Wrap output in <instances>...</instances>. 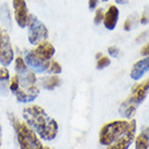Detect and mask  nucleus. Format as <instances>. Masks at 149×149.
<instances>
[{
    "label": "nucleus",
    "mask_w": 149,
    "mask_h": 149,
    "mask_svg": "<svg viewBox=\"0 0 149 149\" xmlns=\"http://www.w3.org/2000/svg\"><path fill=\"white\" fill-rule=\"evenodd\" d=\"M23 118L25 123L32 127L42 141H54L57 137L59 125L54 119L48 116L40 106H31L23 109Z\"/></svg>",
    "instance_id": "obj_1"
},
{
    "label": "nucleus",
    "mask_w": 149,
    "mask_h": 149,
    "mask_svg": "<svg viewBox=\"0 0 149 149\" xmlns=\"http://www.w3.org/2000/svg\"><path fill=\"white\" fill-rule=\"evenodd\" d=\"M9 120L17 133V143L20 149H40L42 147V141L32 127L25 122H21L13 113H9Z\"/></svg>",
    "instance_id": "obj_2"
},
{
    "label": "nucleus",
    "mask_w": 149,
    "mask_h": 149,
    "mask_svg": "<svg viewBox=\"0 0 149 149\" xmlns=\"http://www.w3.org/2000/svg\"><path fill=\"white\" fill-rule=\"evenodd\" d=\"M127 126L128 121L126 120H116L104 124L100 128L99 143L106 147L110 146L124 135Z\"/></svg>",
    "instance_id": "obj_3"
},
{
    "label": "nucleus",
    "mask_w": 149,
    "mask_h": 149,
    "mask_svg": "<svg viewBox=\"0 0 149 149\" xmlns=\"http://www.w3.org/2000/svg\"><path fill=\"white\" fill-rule=\"evenodd\" d=\"M29 42L32 45H38L48 38V29L40 20L34 15H29Z\"/></svg>",
    "instance_id": "obj_4"
},
{
    "label": "nucleus",
    "mask_w": 149,
    "mask_h": 149,
    "mask_svg": "<svg viewBox=\"0 0 149 149\" xmlns=\"http://www.w3.org/2000/svg\"><path fill=\"white\" fill-rule=\"evenodd\" d=\"M135 137H136V121L135 119H132L128 122V126L124 135L119 141L108 146L107 149H128V147L134 143Z\"/></svg>",
    "instance_id": "obj_5"
},
{
    "label": "nucleus",
    "mask_w": 149,
    "mask_h": 149,
    "mask_svg": "<svg viewBox=\"0 0 149 149\" xmlns=\"http://www.w3.org/2000/svg\"><path fill=\"white\" fill-rule=\"evenodd\" d=\"M14 52H13L11 40L6 31L0 32V63L3 66L9 65L12 62Z\"/></svg>",
    "instance_id": "obj_6"
},
{
    "label": "nucleus",
    "mask_w": 149,
    "mask_h": 149,
    "mask_svg": "<svg viewBox=\"0 0 149 149\" xmlns=\"http://www.w3.org/2000/svg\"><path fill=\"white\" fill-rule=\"evenodd\" d=\"M13 8H14V17L17 25L24 29L27 26L29 22V12H27V6L25 0H12Z\"/></svg>",
    "instance_id": "obj_7"
},
{
    "label": "nucleus",
    "mask_w": 149,
    "mask_h": 149,
    "mask_svg": "<svg viewBox=\"0 0 149 149\" xmlns=\"http://www.w3.org/2000/svg\"><path fill=\"white\" fill-rule=\"evenodd\" d=\"M25 63L34 71V73H42L47 72L49 68L50 61H42L40 59H38L34 51H29V54L25 56Z\"/></svg>",
    "instance_id": "obj_8"
},
{
    "label": "nucleus",
    "mask_w": 149,
    "mask_h": 149,
    "mask_svg": "<svg viewBox=\"0 0 149 149\" xmlns=\"http://www.w3.org/2000/svg\"><path fill=\"white\" fill-rule=\"evenodd\" d=\"M14 94H15V98L19 102L29 104V102H32L37 98L39 95V89L35 85H33V86H29L27 88L17 89Z\"/></svg>",
    "instance_id": "obj_9"
},
{
    "label": "nucleus",
    "mask_w": 149,
    "mask_h": 149,
    "mask_svg": "<svg viewBox=\"0 0 149 149\" xmlns=\"http://www.w3.org/2000/svg\"><path fill=\"white\" fill-rule=\"evenodd\" d=\"M35 56L38 59H40L42 61H49L56 54V48L54 47L52 44L48 42H42L38 44L37 47L33 50Z\"/></svg>",
    "instance_id": "obj_10"
},
{
    "label": "nucleus",
    "mask_w": 149,
    "mask_h": 149,
    "mask_svg": "<svg viewBox=\"0 0 149 149\" xmlns=\"http://www.w3.org/2000/svg\"><path fill=\"white\" fill-rule=\"evenodd\" d=\"M149 93V79L143 81L141 83L134 85L131 91V97L136 101L137 104H141Z\"/></svg>",
    "instance_id": "obj_11"
},
{
    "label": "nucleus",
    "mask_w": 149,
    "mask_h": 149,
    "mask_svg": "<svg viewBox=\"0 0 149 149\" xmlns=\"http://www.w3.org/2000/svg\"><path fill=\"white\" fill-rule=\"evenodd\" d=\"M149 71V57L141 59L139 61H137L136 63H134L131 69L130 75L133 79L138 81L141 79L144 75Z\"/></svg>",
    "instance_id": "obj_12"
},
{
    "label": "nucleus",
    "mask_w": 149,
    "mask_h": 149,
    "mask_svg": "<svg viewBox=\"0 0 149 149\" xmlns=\"http://www.w3.org/2000/svg\"><path fill=\"white\" fill-rule=\"evenodd\" d=\"M137 106H138V104H137L136 101L133 99L131 96H128L127 98L121 104L120 109H119V113L124 119L131 120V119H133V116H134L135 112H136Z\"/></svg>",
    "instance_id": "obj_13"
},
{
    "label": "nucleus",
    "mask_w": 149,
    "mask_h": 149,
    "mask_svg": "<svg viewBox=\"0 0 149 149\" xmlns=\"http://www.w3.org/2000/svg\"><path fill=\"white\" fill-rule=\"evenodd\" d=\"M119 15H120V12H119V9L116 6H110L109 9L107 10V12L104 13V27L109 31H112V29H116V23H118V20H119Z\"/></svg>",
    "instance_id": "obj_14"
},
{
    "label": "nucleus",
    "mask_w": 149,
    "mask_h": 149,
    "mask_svg": "<svg viewBox=\"0 0 149 149\" xmlns=\"http://www.w3.org/2000/svg\"><path fill=\"white\" fill-rule=\"evenodd\" d=\"M19 83L22 88H27L29 86H33L36 83V75L33 71H25L24 73L17 75Z\"/></svg>",
    "instance_id": "obj_15"
},
{
    "label": "nucleus",
    "mask_w": 149,
    "mask_h": 149,
    "mask_svg": "<svg viewBox=\"0 0 149 149\" xmlns=\"http://www.w3.org/2000/svg\"><path fill=\"white\" fill-rule=\"evenodd\" d=\"M39 83L42 85V87H44L47 91H52L56 87H58L61 84V79L57 75H51V76H46L40 79Z\"/></svg>",
    "instance_id": "obj_16"
},
{
    "label": "nucleus",
    "mask_w": 149,
    "mask_h": 149,
    "mask_svg": "<svg viewBox=\"0 0 149 149\" xmlns=\"http://www.w3.org/2000/svg\"><path fill=\"white\" fill-rule=\"evenodd\" d=\"M0 21H1L2 25L6 29H11L12 22H11V15H10V10H9L8 3H3L0 7Z\"/></svg>",
    "instance_id": "obj_17"
},
{
    "label": "nucleus",
    "mask_w": 149,
    "mask_h": 149,
    "mask_svg": "<svg viewBox=\"0 0 149 149\" xmlns=\"http://www.w3.org/2000/svg\"><path fill=\"white\" fill-rule=\"evenodd\" d=\"M134 143H135V149H149V137L144 133L137 135L134 139Z\"/></svg>",
    "instance_id": "obj_18"
},
{
    "label": "nucleus",
    "mask_w": 149,
    "mask_h": 149,
    "mask_svg": "<svg viewBox=\"0 0 149 149\" xmlns=\"http://www.w3.org/2000/svg\"><path fill=\"white\" fill-rule=\"evenodd\" d=\"M139 20V17L137 15V13H133L131 15H128L126 21L124 23V29L125 31H131V29L137 24V22Z\"/></svg>",
    "instance_id": "obj_19"
},
{
    "label": "nucleus",
    "mask_w": 149,
    "mask_h": 149,
    "mask_svg": "<svg viewBox=\"0 0 149 149\" xmlns=\"http://www.w3.org/2000/svg\"><path fill=\"white\" fill-rule=\"evenodd\" d=\"M47 72L51 73L52 75H57V74H59V73H61V72H62V66L60 65V63H59L58 61L52 60V61H50L49 68H48Z\"/></svg>",
    "instance_id": "obj_20"
},
{
    "label": "nucleus",
    "mask_w": 149,
    "mask_h": 149,
    "mask_svg": "<svg viewBox=\"0 0 149 149\" xmlns=\"http://www.w3.org/2000/svg\"><path fill=\"white\" fill-rule=\"evenodd\" d=\"M15 71H17V75L24 73L25 71H27V68H26V63L21 57H17L15 59Z\"/></svg>",
    "instance_id": "obj_21"
},
{
    "label": "nucleus",
    "mask_w": 149,
    "mask_h": 149,
    "mask_svg": "<svg viewBox=\"0 0 149 149\" xmlns=\"http://www.w3.org/2000/svg\"><path fill=\"white\" fill-rule=\"evenodd\" d=\"M110 63H111L110 58H109V57H106V56H102V57H100V58L97 60L96 68H97L98 70H102V69L110 65Z\"/></svg>",
    "instance_id": "obj_22"
},
{
    "label": "nucleus",
    "mask_w": 149,
    "mask_h": 149,
    "mask_svg": "<svg viewBox=\"0 0 149 149\" xmlns=\"http://www.w3.org/2000/svg\"><path fill=\"white\" fill-rule=\"evenodd\" d=\"M19 87H20L19 77H17V75H14L12 79H10V85H9V88H10V91H12V93H15L17 89H20Z\"/></svg>",
    "instance_id": "obj_23"
},
{
    "label": "nucleus",
    "mask_w": 149,
    "mask_h": 149,
    "mask_svg": "<svg viewBox=\"0 0 149 149\" xmlns=\"http://www.w3.org/2000/svg\"><path fill=\"white\" fill-rule=\"evenodd\" d=\"M104 9L102 8H99L96 10V13H95V19H94V23H95L96 25L100 24L101 22L104 21Z\"/></svg>",
    "instance_id": "obj_24"
},
{
    "label": "nucleus",
    "mask_w": 149,
    "mask_h": 149,
    "mask_svg": "<svg viewBox=\"0 0 149 149\" xmlns=\"http://www.w3.org/2000/svg\"><path fill=\"white\" fill-rule=\"evenodd\" d=\"M10 79V73L6 66L0 68V82H8Z\"/></svg>",
    "instance_id": "obj_25"
},
{
    "label": "nucleus",
    "mask_w": 149,
    "mask_h": 149,
    "mask_svg": "<svg viewBox=\"0 0 149 149\" xmlns=\"http://www.w3.org/2000/svg\"><path fill=\"white\" fill-rule=\"evenodd\" d=\"M108 54H110L111 57H113V58H116V57H119L120 49L118 47H116V46H111V47L108 48Z\"/></svg>",
    "instance_id": "obj_26"
},
{
    "label": "nucleus",
    "mask_w": 149,
    "mask_h": 149,
    "mask_svg": "<svg viewBox=\"0 0 149 149\" xmlns=\"http://www.w3.org/2000/svg\"><path fill=\"white\" fill-rule=\"evenodd\" d=\"M148 36H149V31H145V32H143L141 35H138V37H137L135 40H136V42H144V40H146V39L148 38Z\"/></svg>",
    "instance_id": "obj_27"
},
{
    "label": "nucleus",
    "mask_w": 149,
    "mask_h": 149,
    "mask_svg": "<svg viewBox=\"0 0 149 149\" xmlns=\"http://www.w3.org/2000/svg\"><path fill=\"white\" fill-rule=\"evenodd\" d=\"M139 22H141L143 25L147 24V23L149 22V12L147 11V10H145V11H144V13H143L141 17L139 19Z\"/></svg>",
    "instance_id": "obj_28"
},
{
    "label": "nucleus",
    "mask_w": 149,
    "mask_h": 149,
    "mask_svg": "<svg viewBox=\"0 0 149 149\" xmlns=\"http://www.w3.org/2000/svg\"><path fill=\"white\" fill-rule=\"evenodd\" d=\"M141 54L143 57H149V42H147L143 48L141 49Z\"/></svg>",
    "instance_id": "obj_29"
},
{
    "label": "nucleus",
    "mask_w": 149,
    "mask_h": 149,
    "mask_svg": "<svg viewBox=\"0 0 149 149\" xmlns=\"http://www.w3.org/2000/svg\"><path fill=\"white\" fill-rule=\"evenodd\" d=\"M8 82H0V94L2 95H6L7 94V91H8Z\"/></svg>",
    "instance_id": "obj_30"
},
{
    "label": "nucleus",
    "mask_w": 149,
    "mask_h": 149,
    "mask_svg": "<svg viewBox=\"0 0 149 149\" xmlns=\"http://www.w3.org/2000/svg\"><path fill=\"white\" fill-rule=\"evenodd\" d=\"M97 3H98V0H89L88 1V7L91 10H94L97 7Z\"/></svg>",
    "instance_id": "obj_31"
},
{
    "label": "nucleus",
    "mask_w": 149,
    "mask_h": 149,
    "mask_svg": "<svg viewBox=\"0 0 149 149\" xmlns=\"http://www.w3.org/2000/svg\"><path fill=\"white\" fill-rule=\"evenodd\" d=\"M116 2L118 4H126L128 2V0H116Z\"/></svg>",
    "instance_id": "obj_32"
},
{
    "label": "nucleus",
    "mask_w": 149,
    "mask_h": 149,
    "mask_svg": "<svg viewBox=\"0 0 149 149\" xmlns=\"http://www.w3.org/2000/svg\"><path fill=\"white\" fill-rule=\"evenodd\" d=\"M141 133L146 134V135L149 137V127H143V131H141Z\"/></svg>",
    "instance_id": "obj_33"
},
{
    "label": "nucleus",
    "mask_w": 149,
    "mask_h": 149,
    "mask_svg": "<svg viewBox=\"0 0 149 149\" xmlns=\"http://www.w3.org/2000/svg\"><path fill=\"white\" fill-rule=\"evenodd\" d=\"M100 57H102V54H101V52H98V54H97V56H96V58H97V60H98V59H99Z\"/></svg>",
    "instance_id": "obj_34"
},
{
    "label": "nucleus",
    "mask_w": 149,
    "mask_h": 149,
    "mask_svg": "<svg viewBox=\"0 0 149 149\" xmlns=\"http://www.w3.org/2000/svg\"><path fill=\"white\" fill-rule=\"evenodd\" d=\"M40 149H50V148H49V147H47V146H42Z\"/></svg>",
    "instance_id": "obj_35"
},
{
    "label": "nucleus",
    "mask_w": 149,
    "mask_h": 149,
    "mask_svg": "<svg viewBox=\"0 0 149 149\" xmlns=\"http://www.w3.org/2000/svg\"><path fill=\"white\" fill-rule=\"evenodd\" d=\"M100 1H102V2H107L108 0H100Z\"/></svg>",
    "instance_id": "obj_36"
},
{
    "label": "nucleus",
    "mask_w": 149,
    "mask_h": 149,
    "mask_svg": "<svg viewBox=\"0 0 149 149\" xmlns=\"http://www.w3.org/2000/svg\"><path fill=\"white\" fill-rule=\"evenodd\" d=\"M0 32H1V29H0Z\"/></svg>",
    "instance_id": "obj_37"
}]
</instances>
